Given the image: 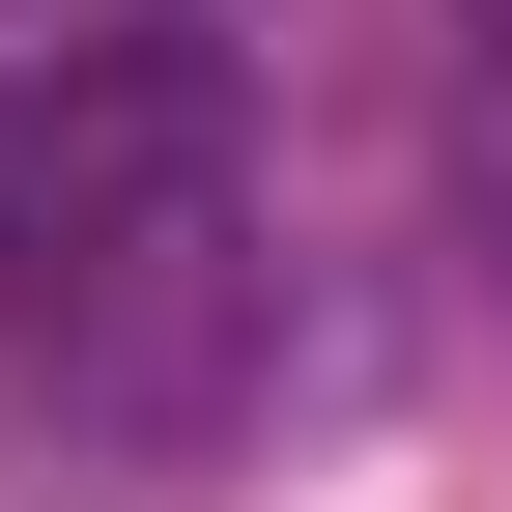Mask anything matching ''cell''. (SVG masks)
Listing matches in <instances>:
<instances>
[{
  "label": "cell",
  "instance_id": "1",
  "mask_svg": "<svg viewBox=\"0 0 512 512\" xmlns=\"http://www.w3.org/2000/svg\"><path fill=\"white\" fill-rule=\"evenodd\" d=\"M256 370V86L228 29H57L0 57V399L200 427Z\"/></svg>",
  "mask_w": 512,
  "mask_h": 512
},
{
  "label": "cell",
  "instance_id": "2",
  "mask_svg": "<svg viewBox=\"0 0 512 512\" xmlns=\"http://www.w3.org/2000/svg\"><path fill=\"white\" fill-rule=\"evenodd\" d=\"M57 29H171V0H0V57H57Z\"/></svg>",
  "mask_w": 512,
  "mask_h": 512
}]
</instances>
